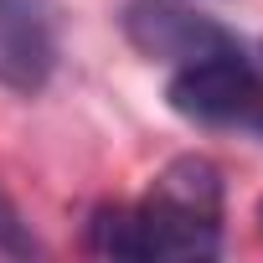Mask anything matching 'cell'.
I'll use <instances>...</instances> for the list:
<instances>
[{"mask_svg":"<svg viewBox=\"0 0 263 263\" xmlns=\"http://www.w3.org/2000/svg\"><path fill=\"white\" fill-rule=\"evenodd\" d=\"M103 258H217L222 253V171L206 155L171 160L145 201L103 206L88 222Z\"/></svg>","mask_w":263,"mask_h":263,"instance_id":"1","label":"cell"},{"mask_svg":"<svg viewBox=\"0 0 263 263\" xmlns=\"http://www.w3.org/2000/svg\"><path fill=\"white\" fill-rule=\"evenodd\" d=\"M0 253H6V258H31V253H36L26 222L16 217V206H11L6 196H0Z\"/></svg>","mask_w":263,"mask_h":263,"instance_id":"5","label":"cell"},{"mask_svg":"<svg viewBox=\"0 0 263 263\" xmlns=\"http://www.w3.org/2000/svg\"><path fill=\"white\" fill-rule=\"evenodd\" d=\"M124 36L135 42L150 62H196L206 52L237 47L227 26H217L212 16L186 11L181 0H129L124 6Z\"/></svg>","mask_w":263,"mask_h":263,"instance_id":"3","label":"cell"},{"mask_svg":"<svg viewBox=\"0 0 263 263\" xmlns=\"http://www.w3.org/2000/svg\"><path fill=\"white\" fill-rule=\"evenodd\" d=\"M253 67H258V78H263V42H258V57H253Z\"/></svg>","mask_w":263,"mask_h":263,"instance_id":"6","label":"cell"},{"mask_svg":"<svg viewBox=\"0 0 263 263\" xmlns=\"http://www.w3.org/2000/svg\"><path fill=\"white\" fill-rule=\"evenodd\" d=\"M171 108L191 124H258L263 119V78L242 47L206 52L196 62H181L165 88Z\"/></svg>","mask_w":263,"mask_h":263,"instance_id":"2","label":"cell"},{"mask_svg":"<svg viewBox=\"0 0 263 263\" xmlns=\"http://www.w3.org/2000/svg\"><path fill=\"white\" fill-rule=\"evenodd\" d=\"M57 67L52 0H0V88L42 93Z\"/></svg>","mask_w":263,"mask_h":263,"instance_id":"4","label":"cell"},{"mask_svg":"<svg viewBox=\"0 0 263 263\" xmlns=\"http://www.w3.org/2000/svg\"><path fill=\"white\" fill-rule=\"evenodd\" d=\"M258 124H263V119H258Z\"/></svg>","mask_w":263,"mask_h":263,"instance_id":"7","label":"cell"}]
</instances>
